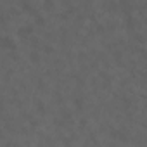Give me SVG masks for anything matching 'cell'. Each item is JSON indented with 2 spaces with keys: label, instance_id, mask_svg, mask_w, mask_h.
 <instances>
[{
  "label": "cell",
  "instance_id": "8fae6325",
  "mask_svg": "<svg viewBox=\"0 0 147 147\" xmlns=\"http://www.w3.org/2000/svg\"><path fill=\"white\" fill-rule=\"evenodd\" d=\"M52 50H54V49H52L50 45H45V52H52Z\"/></svg>",
  "mask_w": 147,
  "mask_h": 147
},
{
  "label": "cell",
  "instance_id": "52a82bcc",
  "mask_svg": "<svg viewBox=\"0 0 147 147\" xmlns=\"http://www.w3.org/2000/svg\"><path fill=\"white\" fill-rule=\"evenodd\" d=\"M35 23L40 24V26H43V24H45V18H43L42 14H35Z\"/></svg>",
  "mask_w": 147,
  "mask_h": 147
},
{
  "label": "cell",
  "instance_id": "7a4b0ae2",
  "mask_svg": "<svg viewBox=\"0 0 147 147\" xmlns=\"http://www.w3.org/2000/svg\"><path fill=\"white\" fill-rule=\"evenodd\" d=\"M109 133H111V137L116 138V140H121V142H126V140H128V135H126V131H125L123 128H121V130H119V128H111Z\"/></svg>",
  "mask_w": 147,
  "mask_h": 147
},
{
  "label": "cell",
  "instance_id": "3957f363",
  "mask_svg": "<svg viewBox=\"0 0 147 147\" xmlns=\"http://www.w3.org/2000/svg\"><path fill=\"white\" fill-rule=\"evenodd\" d=\"M18 33H19L21 36H28V35H31V33H33V24H24V26H21V28L18 30Z\"/></svg>",
  "mask_w": 147,
  "mask_h": 147
},
{
  "label": "cell",
  "instance_id": "277c9868",
  "mask_svg": "<svg viewBox=\"0 0 147 147\" xmlns=\"http://www.w3.org/2000/svg\"><path fill=\"white\" fill-rule=\"evenodd\" d=\"M135 23H137V21H135V18H133L131 14H126V16H125V24H126L128 28H133Z\"/></svg>",
  "mask_w": 147,
  "mask_h": 147
},
{
  "label": "cell",
  "instance_id": "30bf717a",
  "mask_svg": "<svg viewBox=\"0 0 147 147\" xmlns=\"http://www.w3.org/2000/svg\"><path fill=\"white\" fill-rule=\"evenodd\" d=\"M85 125H87V119H85V118H82V119H80V126H82V128H83V126H85Z\"/></svg>",
  "mask_w": 147,
  "mask_h": 147
},
{
  "label": "cell",
  "instance_id": "5b68a950",
  "mask_svg": "<svg viewBox=\"0 0 147 147\" xmlns=\"http://www.w3.org/2000/svg\"><path fill=\"white\" fill-rule=\"evenodd\" d=\"M35 107L38 109V113H45V104H43L40 99H36V100H35Z\"/></svg>",
  "mask_w": 147,
  "mask_h": 147
},
{
  "label": "cell",
  "instance_id": "6da1fadb",
  "mask_svg": "<svg viewBox=\"0 0 147 147\" xmlns=\"http://www.w3.org/2000/svg\"><path fill=\"white\" fill-rule=\"evenodd\" d=\"M0 47H2V49H7V50H16L14 38L9 36V35H2V36H0Z\"/></svg>",
  "mask_w": 147,
  "mask_h": 147
},
{
  "label": "cell",
  "instance_id": "8992f818",
  "mask_svg": "<svg viewBox=\"0 0 147 147\" xmlns=\"http://www.w3.org/2000/svg\"><path fill=\"white\" fill-rule=\"evenodd\" d=\"M30 61H31V62H38V61H40V55H38L36 50H31V52H30Z\"/></svg>",
  "mask_w": 147,
  "mask_h": 147
},
{
  "label": "cell",
  "instance_id": "ba28073f",
  "mask_svg": "<svg viewBox=\"0 0 147 147\" xmlns=\"http://www.w3.org/2000/svg\"><path fill=\"white\" fill-rule=\"evenodd\" d=\"M73 102H75V107H76V109H82V107H83V99H82V97H76Z\"/></svg>",
  "mask_w": 147,
  "mask_h": 147
},
{
  "label": "cell",
  "instance_id": "9c48e42d",
  "mask_svg": "<svg viewBox=\"0 0 147 147\" xmlns=\"http://www.w3.org/2000/svg\"><path fill=\"white\" fill-rule=\"evenodd\" d=\"M45 7H47V9H52V7H54V2H45Z\"/></svg>",
  "mask_w": 147,
  "mask_h": 147
}]
</instances>
